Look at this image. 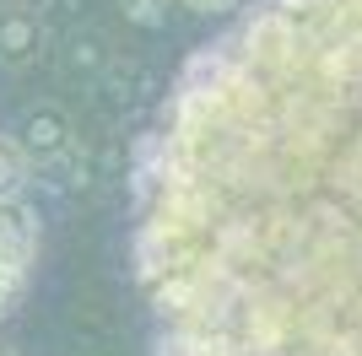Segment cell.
Returning a JSON list of instances; mask_svg holds the SVG:
<instances>
[{"label":"cell","mask_w":362,"mask_h":356,"mask_svg":"<svg viewBox=\"0 0 362 356\" xmlns=\"http://www.w3.org/2000/svg\"><path fill=\"white\" fill-rule=\"evenodd\" d=\"M151 356H362V0H255L136 162Z\"/></svg>","instance_id":"1"},{"label":"cell","mask_w":362,"mask_h":356,"mask_svg":"<svg viewBox=\"0 0 362 356\" xmlns=\"http://www.w3.org/2000/svg\"><path fill=\"white\" fill-rule=\"evenodd\" d=\"M33 265H38V210L16 200H0V319H11L28 297Z\"/></svg>","instance_id":"2"},{"label":"cell","mask_w":362,"mask_h":356,"mask_svg":"<svg viewBox=\"0 0 362 356\" xmlns=\"http://www.w3.org/2000/svg\"><path fill=\"white\" fill-rule=\"evenodd\" d=\"M11 141L22 146V157L33 167H54L76 151V124L60 103H28L22 119L11 124Z\"/></svg>","instance_id":"3"},{"label":"cell","mask_w":362,"mask_h":356,"mask_svg":"<svg viewBox=\"0 0 362 356\" xmlns=\"http://www.w3.org/2000/svg\"><path fill=\"white\" fill-rule=\"evenodd\" d=\"M44 54V22L33 6H6L0 11V65L6 71H28Z\"/></svg>","instance_id":"4"},{"label":"cell","mask_w":362,"mask_h":356,"mask_svg":"<svg viewBox=\"0 0 362 356\" xmlns=\"http://www.w3.org/2000/svg\"><path fill=\"white\" fill-rule=\"evenodd\" d=\"M28 178H33V162L22 157V146L11 135H0V200H16L28 189Z\"/></svg>","instance_id":"5"},{"label":"cell","mask_w":362,"mask_h":356,"mask_svg":"<svg viewBox=\"0 0 362 356\" xmlns=\"http://www.w3.org/2000/svg\"><path fill=\"white\" fill-rule=\"evenodd\" d=\"M124 6V22H136V28H163L168 22V0H119Z\"/></svg>","instance_id":"6"},{"label":"cell","mask_w":362,"mask_h":356,"mask_svg":"<svg viewBox=\"0 0 362 356\" xmlns=\"http://www.w3.org/2000/svg\"><path fill=\"white\" fill-rule=\"evenodd\" d=\"M184 11H195V16H227V11H238L243 0H179Z\"/></svg>","instance_id":"7"},{"label":"cell","mask_w":362,"mask_h":356,"mask_svg":"<svg viewBox=\"0 0 362 356\" xmlns=\"http://www.w3.org/2000/svg\"><path fill=\"white\" fill-rule=\"evenodd\" d=\"M0 356H16V345H11V340H0Z\"/></svg>","instance_id":"8"}]
</instances>
